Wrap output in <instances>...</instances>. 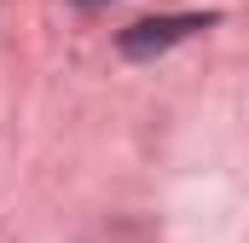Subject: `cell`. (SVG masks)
Returning a JSON list of instances; mask_svg holds the SVG:
<instances>
[{"instance_id": "7a4b0ae2", "label": "cell", "mask_w": 249, "mask_h": 243, "mask_svg": "<svg viewBox=\"0 0 249 243\" xmlns=\"http://www.w3.org/2000/svg\"><path fill=\"white\" fill-rule=\"evenodd\" d=\"M75 6H110V0H75Z\"/></svg>"}, {"instance_id": "6da1fadb", "label": "cell", "mask_w": 249, "mask_h": 243, "mask_svg": "<svg viewBox=\"0 0 249 243\" xmlns=\"http://www.w3.org/2000/svg\"><path fill=\"white\" fill-rule=\"evenodd\" d=\"M214 17H139V23H127L122 35H116V47H122V58H157V52H168L174 41H186L197 29H209Z\"/></svg>"}]
</instances>
